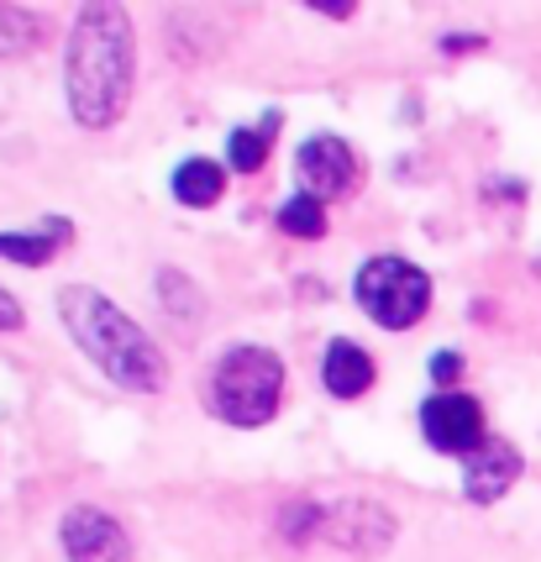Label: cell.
<instances>
[{"mask_svg":"<svg viewBox=\"0 0 541 562\" xmlns=\"http://www.w3.org/2000/svg\"><path fill=\"white\" fill-rule=\"evenodd\" d=\"M64 85H69V111L79 126L105 132L126 116L132 85H137V37H132V16L116 0L79 5L69 53H64Z\"/></svg>","mask_w":541,"mask_h":562,"instance_id":"cell-1","label":"cell"},{"mask_svg":"<svg viewBox=\"0 0 541 562\" xmlns=\"http://www.w3.org/2000/svg\"><path fill=\"white\" fill-rule=\"evenodd\" d=\"M58 316L69 326V337L79 342V352L132 394H158L169 384V358L158 352L148 331L126 316L111 294L90 290V284H75V290L58 294Z\"/></svg>","mask_w":541,"mask_h":562,"instance_id":"cell-2","label":"cell"},{"mask_svg":"<svg viewBox=\"0 0 541 562\" xmlns=\"http://www.w3.org/2000/svg\"><path fill=\"white\" fill-rule=\"evenodd\" d=\"M279 400H284V363L269 347H232L211 368V411L243 431L269 426Z\"/></svg>","mask_w":541,"mask_h":562,"instance_id":"cell-3","label":"cell"},{"mask_svg":"<svg viewBox=\"0 0 541 562\" xmlns=\"http://www.w3.org/2000/svg\"><path fill=\"white\" fill-rule=\"evenodd\" d=\"M352 294H358V305L373 326L405 331L431 311V273L405 263V258H369L352 279Z\"/></svg>","mask_w":541,"mask_h":562,"instance_id":"cell-4","label":"cell"},{"mask_svg":"<svg viewBox=\"0 0 541 562\" xmlns=\"http://www.w3.org/2000/svg\"><path fill=\"white\" fill-rule=\"evenodd\" d=\"M58 541L69 562H132V537L122 531V520H111L95 505H75L64 515Z\"/></svg>","mask_w":541,"mask_h":562,"instance_id":"cell-5","label":"cell"},{"mask_svg":"<svg viewBox=\"0 0 541 562\" xmlns=\"http://www.w3.org/2000/svg\"><path fill=\"white\" fill-rule=\"evenodd\" d=\"M420 431L426 441L437 447V452H473V447H484V405L473 400V394H437V400H426L420 405Z\"/></svg>","mask_w":541,"mask_h":562,"instance_id":"cell-6","label":"cell"},{"mask_svg":"<svg viewBox=\"0 0 541 562\" xmlns=\"http://www.w3.org/2000/svg\"><path fill=\"white\" fill-rule=\"evenodd\" d=\"M300 190L311 200H337L358 184V158L342 137H311L300 147Z\"/></svg>","mask_w":541,"mask_h":562,"instance_id":"cell-7","label":"cell"},{"mask_svg":"<svg viewBox=\"0 0 541 562\" xmlns=\"http://www.w3.org/2000/svg\"><path fill=\"white\" fill-rule=\"evenodd\" d=\"M520 479V452L510 441L489 437L484 447H473L463 458V494L473 505H494V499H505V490Z\"/></svg>","mask_w":541,"mask_h":562,"instance_id":"cell-8","label":"cell"},{"mask_svg":"<svg viewBox=\"0 0 541 562\" xmlns=\"http://www.w3.org/2000/svg\"><path fill=\"white\" fill-rule=\"evenodd\" d=\"M320 537L358 547V552H379V547L394 541V515H384L373 499H347L337 510L320 505Z\"/></svg>","mask_w":541,"mask_h":562,"instance_id":"cell-9","label":"cell"},{"mask_svg":"<svg viewBox=\"0 0 541 562\" xmlns=\"http://www.w3.org/2000/svg\"><path fill=\"white\" fill-rule=\"evenodd\" d=\"M320 379H326V390L337 400H358V394L373 390L379 373H373V358L358 342H331L326 347V363H320Z\"/></svg>","mask_w":541,"mask_h":562,"instance_id":"cell-10","label":"cell"},{"mask_svg":"<svg viewBox=\"0 0 541 562\" xmlns=\"http://www.w3.org/2000/svg\"><path fill=\"white\" fill-rule=\"evenodd\" d=\"M222 190H226V173H222V164H211V158H184V164L173 169V195L184 200V205H195V211L216 205Z\"/></svg>","mask_w":541,"mask_h":562,"instance_id":"cell-11","label":"cell"},{"mask_svg":"<svg viewBox=\"0 0 541 562\" xmlns=\"http://www.w3.org/2000/svg\"><path fill=\"white\" fill-rule=\"evenodd\" d=\"M273 126H279V116H269L263 126H237L232 137H226V164L232 169H263V158H269V147H273Z\"/></svg>","mask_w":541,"mask_h":562,"instance_id":"cell-12","label":"cell"},{"mask_svg":"<svg viewBox=\"0 0 541 562\" xmlns=\"http://www.w3.org/2000/svg\"><path fill=\"white\" fill-rule=\"evenodd\" d=\"M43 43V16H32L22 5H0V58H22Z\"/></svg>","mask_w":541,"mask_h":562,"instance_id":"cell-13","label":"cell"},{"mask_svg":"<svg viewBox=\"0 0 541 562\" xmlns=\"http://www.w3.org/2000/svg\"><path fill=\"white\" fill-rule=\"evenodd\" d=\"M58 237H69V226H64V221H58V226H48L43 237L0 232V258H11V263H26V269H37V263H48L53 252H58Z\"/></svg>","mask_w":541,"mask_h":562,"instance_id":"cell-14","label":"cell"},{"mask_svg":"<svg viewBox=\"0 0 541 562\" xmlns=\"http://www.w3.org/2000/svg\"><path fill=\"white\" fill-rule=\"evenodd\" d=\"M279 232H290V237H320V232H326V211H320V200H311V195L284 200V211H279Z\"/></svg>","mask_w":541,"mask_h":562,"instance_id":"cell-15","label":"cell"},{"mask_svg":"<svg viewBox=\"0 0 541 562\" xmlns=\"http://www.w3.org/2000/svg\"><path fill=\"white\" fill-rule=\"evenodd\" d=\"M458 352H437V358H431V379H437V384H452V379H458Z\"/></svg>","mask_w":541,"mask_h":562,"instance_id":"cell-16","label":"cell"},{"mask_svg":"<svg viewBox=\"0 0 541 562\" xmlns=\"http://www.w3.org/2000/svg\"><path fill=\"white\" fill-rule=\"evenodd\" d=\"M22 305H16V300H11V294L0 290V331H16V326H22Z\"/></svg>","mask_w":541,"mask_h":562,"instance_id":"cell-17","label":"cell"}]
</instances>
